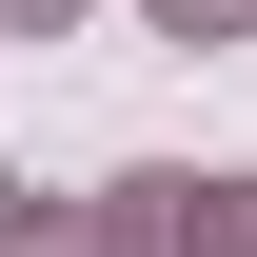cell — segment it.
I'll return each mask as SVG.
<instances>
[{
	"instance_id": "obj_2",
	"label": "cell",
	"mask_w": 257,
	"mask_h": 257,
	"mask_svg": "<svg viewBox=\"0 0 257 257\" xmlns=\"http://www.w3.org/2000/svg\"><path fill=\"white\" fill-rule=\"evenodd\" d=\"M159 20H178V40H218V20H237V0H159Z\"/></svg>"
},
{
	"instance_id": "obj_3",
	"label": "cell",
	"mask_w": 257,
	"mask_h": 257,
	"mask_svg": "<svg viewBox=\"0 0 257 257\" xmlns=\"http://www.w3.org/2000/svg\"><path fill=\"white\" fill-rule=\"evenodd\" d=\"M0 20H60V0H0Z\"/></svg>"
},
{
	"instance_id": "obj_1",
	"label": "cell",
	"mask_w": 257,
	"mask_h": 257,
	"mask_svg": "<svg viewBox=\"0 0 257 257\" xmlns=\"http://www.w3.org/2000/svg\"><path fill=\"white\" fill-rule=\"evenodd\" d=\"M159 237H178V257H257V198H237V178H198V198H178Z\"/></svg>"
}]
</instances>
